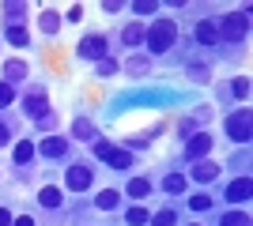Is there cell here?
<instances>
[{"label": "cell", "instance_id": "obj_8", "mask_svg": "<svg viewBox=\"0 0 253 226\" xmlns=\"http://www.w3.org/2000/svg\"><path fill=\"white\" fill-rule=\"evenodd\" d=\"M253 196V177H234L227 185V204H246Z\"/></svg>", "mask_w": 253, "mask_h": 226}, {"label": "cell", "instance_id": "obj_37", "mask_svg": "<svg viewBox=\"0 0 253 226\" xmlns=\"http://www.w3.org/2000/svg\"><path fill=\"white\" fill-rule=\"evenodd\" d=\"M11 140V129H8V121H0V147H8Z\"/></svg>", "mask_w": 253, "mask_h": 226}, {"label": "cell", "instance_id": "obj_17", "mask_svg": "<svg viewBox=\"0 0 253 226\" xmlns=\"http://www.w3.org/2000/svg\"><path fill=\"white\" fill-rule=\"evenodd\" d=\"M72 140H98L95 121H91V117H76L72 121Z\"/></svg>", "mask_w": 253, "mask_h": 226}, {"label": "cell", "instance_id": "obj_29", "mask_svg": "<svg viewBox=\"0 0 253 226\" xmlns=\"http://www.w3.org/2000/svg\"><path fill=\"white\" fill-rule=\"evenodd\" d=\"M231 95H234V98H242V102H246V98H250V79H246V75H238V79H231Z\"/></svg>", "mask_w": 253, "mask_h": 226}, {"label": "cell", "instance_id": "obj_33", "mask_svg": "<svg viewBox=\"0 0 253 226\" xmlns=\"http://www.w3.org/2000/svg\"><path fill=\"white\" fill-rule=\"evenodd\" d=\"M208 207H211V196H204V193L189 196V211H208Z\"/></svg>", "mask_w": 253, "mask_h": 226}, {"label": "cell", "instance_id": "obj_14", "mask_svg": "<svg viewBox=\"0 0 253 226\" xmlns=\"http://www.w3.org/2000/svg\"><path fill=\"white\" fill-rule=\"evenodd\" d=\"M38 27H42L45 38H53V34L61 31V11H57V8H42V11H38Z\"/></svg>", "mask_w": 253, "mask_h": 226}, {"label": "cell", "instance_id": "obj_41", "mask_svg": "<svg viewBox=\"0 0 253 226\" xmlns=\"http://www.w3.org/2000/svg\"><path fill=\"white\" fill-rule=\"evenodd\" d=\"M189 226H201V223H189Z\"/></svg>", "mask_w": 253, "mask_h": 226}, {"label": "cell", "instance_id": "obj_25", "mask_svg": "<svg viewBox=\"0 0 253 226\" xmlns=\"http://www.w3.org/2000/svg\"><path fill=\"white\" fill-rule=\"evenodd\" d=\"M148 219H151L148 207H128V211H125V223H128V226H144Z\"/></svg>", "mask_w": 253, "mask_h": 226}, {"label": "cell", "instance_id": "obj_3", "mask_svg": "<svg viewBox=\"0 0 253 226\" xmlns=\"http://www.w3.org/2000/svg\"><path fill=\"white\" fill-rule=\"evenodd\" d=\"M223 129L234 143H250L253 140V109H234L231 117L223 121Z\"/></svg>", "mask_w": 253, "mask_h": 226}, {"label": "cell", "instance_id": "obj_5", "mask_svg": "<svg viewBox=\"0 0 253 226\" xmlns=\"http://www.w3.org/2000/svg\"><path fill=\"white\" fill-rule=\"evenodd\" d=\"M91 166H84V162H72L68 170H64V189L68 193H84V189H91Z\"/></svg>", "mask_w": 253, "mask_h": 226}, {"label": "cell", "instance_id": "obj_35", "mask_svg": "<svg viewBox=\"0 0 253 226\" xmlns=\"http://www.w3.org/2000/svg\"><path fill=\"white\" fill-rule=\"evenodd\" d=\"M11 102H15V87H8V83H0V109H8Z\"/></svg>", "mask_w": 253, "mask_h": 226}, {"label": "cell", "instance_id": "obj_6", "mask_svg": "<svg viewBox=\"0 0 253 226\" xmlns=\"http://www.w3.org/2000/svg\"><path fill=\"white\" fill-rule=\"evenodd\" d=\"M211 155V136L208 132H193L189 140H185V159L189 162H204Z\"/></svg>", "mask_w": 253, "mask_h": 226}, {"label": "cell", "instance_id": "obj_22", "mask_svg": "<svg viewBox=\"0 0 253 226\" xmlns=\"http://www.w3.org/2000/svg\"><path fill=\"white\" fill-rule=\"evenodd\" d=\"M11 159H15V166L34 162V143H31V140H19V143H15V151H11Z\"/></svg>", "mask_w": 253, "mask_h": 226}, {"label": "cell", "instance_id": "obj_2", "mask_svg": "<svg viewBox=\"0 0 253 226\" xmlns=\"http://www.w3.org/2000/svg\"><path fill=\"white\" fill-rule=\"evenodd\" d=\"M215 31H219V42H242L246 34H250V15L227 11L223 19H215Z\"/></svg>", "mask_w": 253, "mask_h": 226}, {"label": "cell", "instance_id": "obj_24", "mask_svg": "<svg viewBox=\"0 0 253 226\" xmlns=\"http://www.w3.org/2000/svg\"><path fill=\"white\" fill-rule=\"evenodd\" d=\"M125 193L132 196V200H144V196L151 193V181H144V177H128V185H125Z\"/></svg>", "mask_w": 253, "mask_h": 226}, {"label": "cell", "instance_id": "obj_4", "mask_svg": "<svg viewBox=\"0 0 253 226\" xmlns=\"http://www.w3.org/2000/svg\"><path fill=\"white\" fill-rule=\"evenodd\" d=\"M106 49H110V42H106V34H84V38H80V45H76V57H80V61H91V65H98V61H102L106 57Z\"/></svg>", "mask_w": 253, "mask_h": 226}, {"label": "cell", "instance_id": "obj_34", "mask_svg": "<svg viewBox=\"0 0 253 226\" xmlns=\"http://www.w3.org/2000/svg\"><path fill=\"white\" fill-rule=\"evenodd\" d=\"M91 143H95V147H91V151H95V159H106V155H110V151H114V147H117V143H110V140H102V136H98V140H91Z\"/></svg>", "mask_w": 253, "mask_h": 226}, {"label": "cell", "instance_id": "obj_23", "mask_svg": "<svg viewBox=\"0 0 253 226\" xmlns=\"http://www.w3.org/2000/svg\"><path fill=\"white\" fill-rule=\"evenodd\" d=\"M219 226H253V219H250V211L234 207V211H227V215L219 219Z\"/></svg>", "mask_w": 253, "mask_h": 226}, {"label": "cell", "instance_id": "obj_15", "mask_svg": "<svg viewBox=\"0 0 253 226\" xmlns=\"http://www.w3.org/2000/svg\"><path fill=\"white\" fill-rule=\"evenodd\" d=\"M193 38L201 45H219V31H215V19H201L197 23V31H193Z\"/></svg>", "mask_w": 253, "mask_h": 226}, {"label": "cell", "instance_id": "obj_36", "mask_svg": "<svg viewBox=\"0 0 253 226\" xmlns=\"http://www.w3.org/2000/svg\"><path fill=\"white\" fill-rule=\"evenodd\" d=\"M178 132H181V136H185V140H189L193 132H197V121H193V117H185V121H181V125H178Z\"/></svg>", "mask_w": 253, "mask_h": 226}, {"label": "cell", "instance_id": "obj_38", "mask_svg": "<svg viewBox=\"0 0 253 226\" xmlns=\"http://www.w3.org/2000/svg\"><path fill=\"white\" fill-rule=\"evenodd\" d=\"M84 19V8H80V4H76V8H68V23H80Z\"/></svg>", "mask_w": 253, "mask_h": 226}, {"label": "cell", "instance_id": "obj_1", "mask_svg": "<svg viewBox=\"0 0 253 226\" xmlns=\"http://www.w3.org/2000/svg\"><path fill=\"white\" fill-rule=\"evenodd\" d=\"M174 42H178V23L174 19H155L148 31H144V45H148L151 57H163Z\"/></svg>", "mask_w": 253, "mask_h": 226}, {"label": "cell", "instance_id": "obj_32", "mask_svg": "<svg viewBox=\"0 0 253 226\" xmlns=\"http://www.w3.org/2000/svg\"><path fill=\"white\" fill-rule=\"evenodd\" d=\"M155 11H159L155 0H136V4H132V15H155Z\"/></svg>", "mask_w": 253, "mask_h": 226}, {"label": "cell", "instance_id": "obj_7", "mask_svg": "<svg viewBox=\"0 0 253 226\" xmlns=\"http://www.w3.org/2000/svg\"><path fill=\"white\" fill-rule=\"evenodd\" d=\"M34 155H42V159H64L68 155V140L64 136H45L42 143H34Z\"/></svg>", "mask_w": 253, "mask_h": 226}, {"label": "cell", "instance_id": "obj_12", "mask_svg": "<svg viewBox=\"0 0 253 226\" xmlns=\"http://www.w3.org/2000/svg\"><path fill=\"white\" fill-rule=\"evenodd\" d=\"M4 38H8V45H15V49H27V45H31V34H27L23 23H4Z\"/></svg>", "mask_w": 253, "mask_h": 226}, {"label": "cell", "instance_id": "obj_27", "mask_svg": "<svg viewBox=\"0 0 253 226\" xmlns=\"http://www.w3.org/2000/svg\"><path fill=\"white\" fill-rule=\"evenodd\" d=\"M23 15H27V4H19V0H15V4H11V0L4 4V19L8 23H19Z\"/></svg>", "mask_w": 253, "mask_h": 226}, {"label": "cell", "instance_id": "obj_11", "mask_svg": "<svg viewBox=\"0 0 253 226\" xmlns=\"http://www.w3.org/2000/svg\"><path fill=\"white\" fill-rule=\"evenodd\" d=\"M144 31H148V27H144V23H125V27H121V45H125V49H136V45H144Z\"/></svg>", "mask_w": 253, "mask_h": 226}, {"label": "cell", "instance_id": "obj_26", "mask_svg": "<svg viewBox=\"0 0 253 226\" xmlns=\"http://www.w3.org/2000/svg\"><path fill=\"white\" fill-rule=\"evenodd\" d=\"M185 75H189L193 83H208V79H211L208 65H185Z\"/></svg>", "mask_w": 253, "mask_h": 226}, {"label": "cell", "instance_id": "obj_13", "mask_svg": "<svg viewBox=\"0 0 253 226\" xmlns=\"http://www.w3.org/2000/svg\"><path fill=\"white\" fill-rule=\"evenodd\" d=\"M38 204H42L45 211H57V207L64 204V193L57 185H42V189H38Z\"/></svg>", "mask_w": 253, "mask_h": 226}, {"label": "cell", "instance_id": "obj_39", "mask_svg": "<svg viewBox=\"0 0 253 226\" xmlns=\"http://www.w3.org/2000/svg\"><path fill=\"white\" fill-rule=\"evenodd\" d=\"M102 11H110V15H117V11H125V4H117V0H110V4H102Z\"/></svg>", "mask_w": 253, "mask_h": 226}, {"label": "cell", "instance_id": "obj_16", "mask_svg": "<svg viewBox=\"0 0 253 226\" xmlns=\"http://www.w3.org/2000/svg\"><path fill=\"white\" fill-rule=\"evenodd\" d=\"M23 79H27V65H23V61H4V79H0V83L19 87Z\"/></svg>", "mask_w": 253, "mask_h": 226}, {"label": "cell", "instance_id": "obj_20", "mask_svg": "<svg viewBox=\"0 0 253 226\" xmlns=\"http://www.w3.org/2000/svg\"><path fill=\"white\" fill-rule=\"evenodd\" d=\"M102 162H106V166H114V170H128V166H132V155H128L125 147H114Z\"/></svg>", "mask_w": 253, "mask_h": 226}, {"label": "cell", "instance_id": "obj_10", "mask_svg": "<svg viewBox=\"0 0 253 226\" xmlns=\"http://www.w3.org/2000/svg\"><path fill=\"white\" fill-rule=\"evenodd\" d=\"M219 173H223L219 162H208V159H204V162H193V173H189V177H193L197 185H211Z\"/></svg>", "mask_w": 253, "mask_h": 226}, {"label": "cell", "instance_id": "obj_40", "mask_svg": "<svg viewBox=\"0 0 253 226\" xmlns=\"http://www.w3.org/2000/svg\"><path fill=\"white\" fill-rule=\"evenodd\" d=\"M11 226H34L31 215H19V219H11Z\"/></svg>", "mask_w": 253, "mask_h": 226}, {"label": "cell", "instance_id": "obj_18", "mask_svg": "<svg viewBox=\"0 0 253 226\" xmlns=\"http://www.w3.org/2000/svg\"><path fill=\"white\" fill-rule=\"evenodd\" d=\"M185 189H189V177H185V173H167V177H163V193L178 196V193H185Z\"/></svg>", "mask_w": 253, "mask_h": 226}, {"label": "cell", "instance_id": "obj_28", "mask_svg": "<svg viewBox=\"0 0 253 226\" xmlns=\"http://www.w3.org/2000/svg\"><path fill=\"white\" fill-rule=\"evenodd\" d=\"M148 223H151V226H174L178 219H174V207H163V211H155Z\"/></svg>", "mask_w": 253, "mask_h": 226}, {"label": "cell", "instance_id": "obj_30", "mask_svg": "<svg viewBox=\"0 0 253 226\" xmlns=\"http://www.w3.org/2000/svg\"><path fill=\"white\" fill-rule=\"evenodd\" d=\"M117 68H121V65H117V61H110V57H102V61H98V65H95V75H98V79H106V75H114Z\"/></svg>", "mask_w": 253, "mask_h": 226}, {"label": "cell", "instance_id": "obj_19", "mask_svg": "<svg viewBox=\"0 0 253 226\" xmlns=\"http://www.w3.org/2000/svg\"><path fill=\"white\" fill-rule=\"evenodd\" d=\"M121 68H125L128 75H148V72H151V57H140V53H132V57L125 61V65H121Z\"/></svg>", "mask_w": 253, "mask_h": 226}, {"label": "cell", "instance_id": "obj_21", "mask_svg": "<svg viewBox=\"0 0 253 226\" xmlns=\"http://www.w3.org/2000/svg\"><path fill=\"white\" fill-rule=\"evenodd\" d=\"M117 204H121V193H114V189H102V193H95V207H98V211H114Z\"/></svg>", "mask_w": 253, "mask_h": 226}, {"label": "cell", "instance_id": "obj_31", "mask_svg": "<svg viewBox=\"0 0 253 226\" xmlns=\"http://www.w3.org/2000/svg\"><path fill=\"white\" fill-rule=\"evenodd\" d=\"M34 125H38V129H42V132H53V129H57V125H61V117H57V113H53V109H49V113H42V117L34 121Z\"/></svg>", "mask_w": 253, "mask_h": 226}, {"label": "cell", "instance_id": "obj_9", "mask_svg": "<svg viewBox=\"0 0 253 226\" xmlns=\"http://www.w3.org/2000/svg\"><path fill=\"white\" fill-rule=\"evenodd\" d=\"M23 109H27V117H42V113H49V95H45V87H34V95L23 102Z\"/></svg>", "mask_w": 253, "mask_h": 226}]
</instances>
